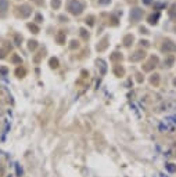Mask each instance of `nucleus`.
<instances>
[{"mask_svg": "<svg viewBox=\"0 0 176 177\" xmlns=\"http://www.w3.org/2000/svg\"><path fill=\"white\" fill-rule=\"evenodd\" d=\"M166 169L173 173V172H176V165H173V163H168V165H166Z\"/></svg>", "mask_w": 176, "mask_h": 177, "instance_id": "f257e3e1", "label": "nucleus"}]
</instances>
